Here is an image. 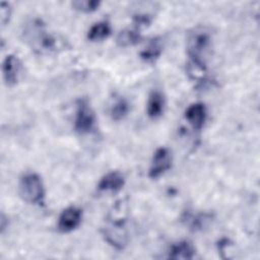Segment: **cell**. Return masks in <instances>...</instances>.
<instances>
[{
    "label": "cell",
    "mask_w": 260,
    "mask_h": 260,
    "mask_svg": "<svg viewBox=\"0 0 260 260\" xmlns=\"http://www.w3.org/2000/svg\"><path fill=\"white\" fill-rule=\"evenodd\" d=\"M23 35L36 53L45 54L54 51L56 48V40L47 32L45 24L41 19H34L26 24Z\"/></svg>",
    "instance_id": "1"
},
{
    "label": "cell",
    "mask_w": 260,
    "mask_h": 260,
    "mask_svg": "<svg viewBox=\"0 0 260 260\" xmlns=\"http://www.w3.org/2000/svg\"><path fill=\"white\" fill-rule=\"evenodd\" d=\"M18 191L23 201L38 206L45 205L46 191L42 178L38 174H24L19 180Z\"/></svg>",
    "instance_id": "2"
},
{
    "label": "cell",
    "mask_w": 260,
    "mask_h": 260,
    "mask_svg": "<svg viewBox=\"0 0 260 260\" xmlns=\"http://www.w3.org/2000/svg\"><path fill=\"white\" fill-rule=\"evenodd\" d=\"M210 35L204 29H197L192 32L187 42V51L189 59L204 62L205 57L210 49Z\"/></svg>",
    "instance_id": "3"
},
{
    "label": "cell",
    "mask_w": 260,
    "mask_h": 260,
    "mask_svg": "<svg viewBox=\"0 0 260 260\" xmlns=\"http://www.w3.org/2000/svg\"><path fill=\"white\" fill-rule=\"evenodd\" d=\"M95 126V115L90 105L85 99L77 102L75 118H74V130L79 134L90 133Z\"/></svg>",
    "instance_id": "4"
},
{
    "label": "cell",
    "mask_w": 260,
    "mask_h": 260,
    "mask_svg": "<svg viewBox=\"0 0 260 260\" xmlns=\"http://www.w3.org/2000/svg\"><path fill=\"white\" fill-rule=\"evenodd\" d=\"M173 157L169 148H157L151 158L150 167L148 170V176L151 179H157L166 174L172 167Z\"/></svg>",
    "instance_id": "5"
},
{
    "label": "cell",
    "mask_w": 260,
    "mask_h": 260,
    "mask_svg": "<svg viewBox=\"0 0 260 260\" xmlns=\"http://www.w3.org/2000/svg\"><path fill=\"white\" fill-rule=\"evenodd\" d=\"M81 219L82 210L77 206L70 205L61 211L58 217L57 229L63 234L71 233L80 225Z\"/></svg>",
    "instance_id": "6"
},
{
    "label": "cell",
    "mask_w": 260,
    "mask_h": 260,
    "mask_svg": "<svg viewBox=\"0 0 260 260\" xmlns=\"http://www.w3.org/2000/svg\"><path fill=\"white\" fill-rule=\"evenodd\" d=\"M21 69V63L17 56L7 55L2 63L3 80L7 86H13L17 83Z\"/></svg>",
    "instance_id": "7"
},
{
    "label": "cell",
    "mask_w": 260,
    "mask_h": 260,
    "mask_svg": "<svg viewBox=\"0 0 260 260\" xmlns=\"http://www.w3.org/2000/svg\"><path fill=\"white\" fill-rule=\"evenodd\" d=\"M207 118V110L203 103H193L185 111V119L194 130H201Z\"/></svg>",
    "instance_id": "8"
},
{
    "label": "cell",
    "mask_w": 260,
    "mask_h": 260,
    "mask_svg": "<svg viewBox=\"0 0 260 260\" xmlns=\"http://www.w3.org/2000/svg\"><path fill=\"white\" fill-rule=\"evenodd\" d=\"M124 175L119 171H111L101 178L96 187L101 192H118L124 187Z\"/></svg>",
    "instance_id": "9"
},
{
    "label": "cell",
    "mask_w": 260,
    "mask_h": 260,
    "mask_svg": "<svg viewBox=\"0 0 260 260\" xmlns=\"http://www.w3.org/2000/svg\"><path fill=\"white\" fill-rule=\"evenodd\" d=\"M196 249L189 241H180L171 245L168 251V258L175 260H189L195 257Z\"/></svg>",
    "instance_id": "10"
},
{
    "label": "cell",
    "mask_w": 260,
    "mask_h": 260,
    "mask_svg": "<svg viewBox=\"0 0 260 260\" xmlns=\"http://www.w3.org/2000/svg\"><path fill=\"white\" fill-rule=\"evenodd\" d=\"M166 107L165 95L159 90H152L148 96L147 105H146V113L150 119L159 118L164 112Z\"/></svg>",
    "instance_id": "11"
},
{
    "label": "cell",
    "mask_w": 260,
    "mask_h": 260,
    "mask_svg": "<svg viewBox=\"0 0 260 260\" xmlns=\"http://www.w3.org/2000/svg\"><path fill=\"white\" fill-rule=\"evenodd\" d=\"M112 32V27L109 21L101 20L93 23L87 31V39L91 42H100L107 39Z\"/></svg>",
    "instance_id": "12"
},
{
    "label": "cell",
    "mask_w": 260,
    "mask_h": 260,
    "mask_svg": "<svg viewBox=\"0 0 260 260\" xmlns=\"http://www.w3.org/2000/svg\"><path fill=\"white\" fill-rule=\"evenodd\" d=\"M141 41V34L140 29L137 27L133 28H125L121 30L116 39L117 44L120 47H130L138 44Z\"/></svg>",
    "instance_id": "13"
},
{
    "label": "cell",
    "mask_w": 260,
    "mask_h": 260,
    "mask_svg": "<svg viewBox=\"0 0 260 260\" xmlns=\"http://www.w3.org/2000/svg\"><path fill=\"white\" fill-rule=\"evenodd\" d=\"M162 53V46L158 39H153L149 42L146 48L140 52V58L147 63H154Z\"/></svg>",
    "instance_id": "14"
},
{
    "label": "cell",
    "mask_w": 260,
    "mask_h": 260,
    "mask_svg": "<svg viewBox=\"0 0 260 260\" xmlns=\"http://www.w3.org/2000/svg\"><path fill=\"white\" fill-rule=\"evenodd\" d=\"M129 112V104L123 96H118L114 100L112 105L110 106V117L113 121H121L123 120Z\"/></svg>",
    "instance_id": "15"
},
{
    "label": "cell",
    "mask_w": 260,
    "mask_h": 260,
    "mask_svg": "<svg viewBox=\"0 0 260 260\" xmlns=\"http://www.w3.org/2000/svg\"><path fill=\"white\" fill-rule=\"evenodd\" d=\"M101 2L98 0H76L72 2V7L75 10L84 13H90L99 9Z\"/></svg>",
    "instance_id": "16"
},
{
    "label": "cell",
    "mask_w": 260,
    "mask_h": 260,
    "mask_svg": "<svg viewBox=\"0 0 260 260\" xmlns=\"http://www.w3.org/2000/svg\"><path fill=\"white\" fill-rule=\"evenodd\" d=\"M0 10H1V23H2V26H5L9 22V19L11 16V6L8 2H1Z\"/></svg>",
    "instance_id": "17"
},
{
    "label": "cell",
    "mask_w": 260,
    "mask_h": 260,
    "mask_svg": "<svg viewBox=\"0 0 260 260\" xmlns=\"http://www.w3.org/2000/svg\"><path fill=\"white\" fill-rule=\"evenodd\" d=\"M8 226V218L6 217V215L4 213H1V219H0V230H1V234L4 233L5 229Z\"/></svg>",
    "instance_id": "18"
}]
</instances>
